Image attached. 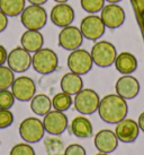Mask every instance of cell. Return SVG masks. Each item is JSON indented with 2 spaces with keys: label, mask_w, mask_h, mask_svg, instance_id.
Returning a JSON list of instances; mask_svg holds the SVG:
<instances>
[{
  "label": "cell",
  "mask_w": 144,
  "mask_h": 155,
  "mask_svg": "<svg viewBox=\"0 0 144 155\" xmlns=\"http://www.w3.org/2000/svg\"><path fill=\"white\" fill-rule=\"evenodd\" d=\"M105 1H107L108 4H118L122 0H105Z\"/></svg>",
  "instance_id": "d590c367"
},
{
  "label": "cell",
  "mask_w": 144,
  "mask_h": 155,
  "mask_svg": "<svg viewBox=\"0 0 144 155\" xmlns=\"http://www.w3.org/2000/svg\"><path fill=\"white\" fill-rule=\"evenodd\" d=\"M21 47L28 52H36L43 48L44 36L39 31L26 30L20 38Z\"/></svg>",
  "instance_id": "d6986e66"
},
{
  "label": "cell",
  "mask_w": 144,
  "mask_h": 155,
  "mask_svg": "<svg viewBox=\"0 0 144 155\" xmlns=\"http://www.w3.org/2000/svg\"><path fill=\"white\" fill-rule=\"evenodd\" d=\"M63 155H87V152L80 144H71L64 148Z\"/></svg>",
  "instance_id": "4dcf8cb0"
},
{
  "label": "cell",
  "mask_w": 144,
  "mask_h": 155,
  "mask_svg": "<svg viewBox=\"0 0 144 155\" xmlns=\"http://www.w3.org/2000/svg\"><path fill=\"white\" fill-rule=\"evenodd\" d=\"M95 155H109V154H107V153H102V152H98L97 154H95Z\"/></svg>",
  "instance_id": "74e56055"
},
{
  "label": "cell",
  "mask_w": 144,
  "mask_h": 155,
  "mask_svg": "<svg viewBox=\"0 0 144 155\" xmlns=\"http://www.w3.org/2000/svg\"><path fill=\"white\" fill-rule=\"evenodd\" d=\"M15 96L8 90H0V109H11L15 104Z\"/></svg>",
  "instance_id": "f1b7e54d"
},
{
  "label": "cell",
  "mask_w": 144,
  "mask_h": 155,
  "mask_svg": "<svg viewBox=\"0 0 144 155\" xmlns=\"http://www.w3.org/2000/svg\"><path fill=\"white\" fill-rule=\"evenodd\" d=\"M18 133L25 143L35 144L41 142L44 138L45 129L42 120H39L36 117H28L20 122Z\"/></svg>",
  "instance_id": "8992f818"
},
{
  "label": "cell",
  "mask_w": 144,
  "mask_h": 155,
  "mask_svg": "<svg viewBox=\"0 0 144 155\" xmlns=\"http://www.w3.org/2000/svg\"><path fill=\"white\" fill-rule=\"evenodd\" d=\"M79 28L85 39L89 41H98L105 34L106 26L102 23L100 16H97L96 14H89L81 19Z\"/></svg>",
  "instance_id": "ba28073f"
},
{
  "label": "cell",
  "mask_w": 144,
  "mask_h": 155,
  "mask_svg": "<svg viewBox=\"0 0 144 155\" xmlns=\"http://www.w3.org/2000/svg\"><path fill=\"white\" fill-rule=\"evenodd\" d=\"M115 134L119 142L130 144L134 143L137 139L140 134V127L135 120L125 118L122 121H119L118 124H116Z\"/></svg>",
  "instance_id": "9a60e30c"
},
{
  "label": "cell",
  "mask_w": 144,
  "mask_h": 155,
  "mask_svg": "<svg viewBox=\"0 0 144 155\" xmlns=\"http://www.w3.org/2000/svg\"><path fill=\"white\" fill-rule=\"evenodd\" d=\"M14 114L10 109H0V129H6L13 125Z\"/></svg>",
  "instance_id": "f546056e"
},
{
  "label": "cell",
  "mask_w": 144,
  "mask_h": 155,
  "mask_svg": "<svg viewBox=\"0 0 144 155\" xmlns=\"http://www.w3.org/2000/svg\"><path fill=\"white\" fill-rule=\"evenodd\" d=\"M141 90L140 82L132 75H123L115 84L116 94L125 100H133L139 95Z\"/></svg>",
  "instance_id": "5bb4252c"
},
{
  "label": "cell",
  "mask_w": 144,
  "mask_h": 155,
  "mask_svg": "<svg viewBox=\"0 0 144 155\" xmlns=\"http://www.w3.org/2000/svg\"><path fill=\"white\" fill-rule=\"evenodd\" d=\"M72 104H73L72 96L64 92L56 93L52 99V108L61 112H65L67 110H69Z\"/></svg>",
  "instance_id": "cb8c5ba5"
},
{
  "label": "cell",
  "mask_w": 144,
  "mask_h": 155,
  "mask_svg": "<svg viewBox=\"0 0 144 155\" xmlns=\"http://www.w3.org/2000/svg\"><path fill=\"white\" fill-rule=\"evenodd\" d=\"M67 64H68V68L70 69V71L82 76V75L88 74L92 69L93 61L89 51L79 48L73 51H70Z\"/></svg>",
  "instance_id": "52a82bcc"
},
{
  "label": "cell",
  "mask_w": 144,
  "mask_h": 155,
  "mask_svg": "<svg viewBox=\"0 0 144 155\" xmlns=\"http://www.w3.org/2000/svg\"><path fill=\"white\" fill-rule=\"evenodd\" d=\"M44 146L47 155H63L64 148H65L63 142L60 138L52 135L51 137H46L44 139Z\"/></svg>",
  "instance_id": "d4e9b609"
},
{
  "label": "cell",
  "mask_w": 144,
  "mask_h": 155,
  "mask_svg": "<svg viewBox=\"0 0 144 155\" xmlns=\"http://www.w3.org/2000/svg\"><path fill=\"white\" fill-rule=\"evenodd\" d=\"M118 138L115 131L110 129H102L95 135L93 144L98 152L110 154L118 147Z\"/></svg>",
  "instance_id": "2e32d148"
},
{
  "label": "cell",
  "mask_w": 144,
  "mask_h": 155,
  "mask_svg": "<svg viewBox=\"0 0 144 155\" xmlns=\"http://www.w3.org/2000/svg\"><path fill=\"white\" fill-rule=\"evenodd\" d=\"M50 18L54 25L63 28L72 25L74 21V10L68 4H56L52 8Z\"/></svg>",
  "instance_id": "e0dca14e"
},
{
  "label": "cell",
  "mask_w": 144,
  "mask_h": 155,
  "mask_svg": "<svg viewBox=\"0 0 144 155\" xmlns=\"http://www.w3.org/2000/svg\"><path fill=\"white\" fill-rule=\"evenodd\" d=\"M125 10L118 4L105 5L100 12V18L106 27L115 30L123 25L125 22Z\"/></svg>",
  "instance_id": "4fadbf2b"
},
{
  "label": "cell",
  "mask_w": 144,
  "mask_h": 155,
  "mask_svg": "<svg viewBox=\"0 0 144 155\" xmlns=\"http://www.w3.org/2000/svg\"><path fill=\"white\" fill-rule=\"evenodd\" d=\"M52 100L46 94H35L30 100V110L36 116L44 117L51 111Z\"/></svg>",
  "instance_id": "7402d4cb"
},
{
  "label": "cell",
  "mask_w": 144,
  "mask_h": 155,
  "mask_svg": "<svg viewBox=\"0 0 144 155\" xmlns=\"http://www.w3.org/2000/svg\"><path fill=\"white\" fill-rule=\"evenodd\" d=\"M32 66L41 75H50L59 66V57L50 48H42L32 56Z\"/></svg>",
  "instance_id": "7a4b0ae2"
},
{
  "label": "cell",
  "mask_w": 144,
  "mask_h": 155,
  "mask_svg": "<svg viewBox=\"0 0 144 155\" xmlns=\"http://www.w3.org/2000/svg\"><path fill=\"white\" fill-rule=\"evenodd\" d=\"M7 26H8V16L5 15L0 10V33H2L4 31H6Z\"/></svg>",
  "instance_id": "1f68e13d"
},
{
  "label": "cell",
  "mask_w": 144,
  "mask_h": 155,
  "mask_svg": "<svg viewBox=\"0 0 144 155\" xmlns=\"http://www.w3.org/2000/svg\"><path fill=\"white\" fill-rule=\"evenodd\" d=\"M97 112L104 122L116 125L126 118L128 105L126 100L118 94H108L100 99Z\"/></svg>",
  "instance_id": "6da1fadb"
},
{
  "label": "cell",
  "mask_w": 144,
  "mask_h": 155,
  "mask_svg": "<svg viewBox=\"0 0 144 155\" xmlns=\"http://www.w3.org/2000/svg\"><path fill=\"white\" fill-rule=\"evenodd\" d=\"M55 2H58V4H67L69 0H54Z\"/></svg>",
  "instance_id": "8d00e7d4"
},
{
  "label": "cell",
  "mask_w": 144,
  "mask_h": 155,
  "mask_svg": "<svg viewBox=\"0 0 144 155\" xmlns=\"http://www.w3.org/2000/svg\"><path fill=\"white\" fill-rule=\"evenodd\" d=\"M100 97L98 93L91 88H82L73 99L74 109L82 116H90L97 112Z\"/></svg>",
  "instance_id": "5b68a950"
},
{
  "label": "cell",
  "mask_w": 144,
  "mask_h": 155,
  "mask_svg": "<svg viewBox=\"0 0 144 155\" xmlns=\"http://www.w3.org/2000/svg\"><path fill=\"white\" fill-rule=\"evenodd\" d=\"M137 124H139V127H140V130H142L144 133V111L142 112L139 117V120H137Z\"/></svg>",
  "instance_id": "836d02e7"
},
{
  "label": "cell",
  "mask_w": 144,
  "mask_h": 155,
  "mask_svg": "<svg viewBox=\"0 0 144 155\" xmlns=\"http://www.w3.org/2000/svg\"><path fill=\"white\" fill-rule=\"evenodd\" d=\"M43 125H44L45 133L52 136H60L67 130L69 126V120L64 112L51 110L44 116Z\"/></svg>",
  "instance_id": "9c48e42d"
},
{
  "label": "cell",
  "mask_w": 144,
  "mask_h": 155,
  "mask_svg": "<svg viewBox=\"0 0 144 155\" xmlns=\"http://www.w3.org/2000/svg\"><path fill=\"white\" fill-rule=\"evenodd\" d=\"M10 88L15 99L20 102H28L36 94V84L32 78L27 76L15 78Z\"/></svg>",
  "instance_id": "7c38bea8"
},
{
  "label": "cell",
  "mask_w": 144,
  "mask_h": 155,
  "mask_svg": "<svg viewBox=\"0 0 144 155\" xmlns=\"http://www.w3.org/2000/svg\"><path fill=\"white\" fill-rule=\"evenodd\" d=\"M9 155H36L35 150L28 143H18L11 147Z\"/></svg>",
  "instance_id": "83f0119b"
},
{
  "label": "cell",
  "mask_w": 144,
  "mask_h": 155,
  "mask_svg": "<svg viewBox=\"0 0 144 155\" xmlns=\"http://www.w3.org/2000/svg\"><path fill=\"white\" fill-rule=\"evenodd\" d=\"M60 87H61L62 92L68 93L72 96V95L79 93L83 88V81L80 75L69 71V73L64 74L63 77L61 78Z\"/></svg>",
  "instance_id": "ffe728a7"
},
{
  "label": "cell",
  "mask_w": 144,
  "mask_h": 155,
  "mask_svg": "<svg viewBox=\"0 0 144 155\" xmlns=\"http://www.w3.org/2000/svg\"><path fill=\"white\" fill-rule=\"evenodd\" d=\"M7 57H8V51L4 45L0 44V66H4L7 62Z\"/></svg>",
  "instance_id": "d6a6232c"
},
{
  "label": "cell",
  "mask_w": 144,
  "mask_h": 155,
  "mask_svg": "<svg viewBox=\"0 0 144 155\" xmlns=\"http://www.w3.org/2000/svg\"><path fill=\"white\" fill-rule=\"evenodd\" d=\"M26 7V0H0V10L8 17L20 16Z\"/></svg>",
  "instance_id": "603a6c76"
},
{
  "label": "cell",
  "mask_w": 144,
  "mask_h": 155,
  "mask_svg": "<svg viewBox=\"0 0 144 155\" xmlns=\"http://www.w3.org/2000/svg\"><path fill=\"white\" fill-rule=\"evenodd\" d=\"M15 78V73L8 66H0V90L10 88Z\"/></svg>",
  "instance_id": "484cf974"
},
{
  "label": "cell",
  "mask_w": 144,
  "mask_h": 155,
  "mask_svg": "<svg viewBox=\"0 0 144 155\" xmlns=\"http://www.w3.org/2000/svg\"><path fill=\"white\" fill-rule=\"evenodd\" d=\"M105 2V0H80L82 9L88 14H97L102 12Z\"/></svg>",
  "instance_id": "4316f807"
},
{
  "label": "cell",
  "mask_w": 144,
  "mask_h": 155,
  "mask_svg": "<svg viewBox=\"0 0 144 155\" xmlns=\"http://www.w3.org/2000/svg\"><path fill=\"white\" fill-rule=\"evenodd\" d=\"M114 65L116 70L122 75H131L137 68V59L131 52H122L117 54Z\"/></svg>",
  "instance_id": "44dd1931"
},
{
  "label": "cell",
  "mask_w": 144,
  "mask_h": 155,
  "mask_svg": "<svg viewBox=\"0 0 144 155\" xmlns=\"http://www.w3.org/2000/svg\"><path fill=\"white\" fill-rule=\"evenodd\" d=\"M70 130L77 138L86 139L93 135V128L91 121L85 116H78L73 118L70 124Z\"/></svg>",
  "instance_id": "ac0fdd59"
},
{
  "label": "cell",
  "mask_w": 144,
  "mask_h": 155,
  "mask_svg": "<svg viewBox=\"0 0 144 155\" xmlns=\"http://www.w3.org/2000/svg\"><path fill=\"white\" fill-rule=\"evenodd\" d=\"M90 54L93 65L100 68H108L114 65L115 59L117 57V50L109 41H98L91 48Z\"/></svg>",
  "instance_id": "3957f363"
},
{
  "label": "cell",
  "mask_w": 144,
  "mask_h": 155,
  "mask_svg": "<svg viewBox=\"0 0 144 155\" xmlns=\"http://www.w3.org/2000/svg\"><path fill=\"white\" fill-rule=\"evenodd\" d=\"M7 65L14 73H25L32 66V56L30 52L25 50L23 47L14 48L8 53Z\"/></svg>",
  "instance_id": "30bf717a"
},
{
  "label": "cell",
  "mask_w": 144,
  "mask_h": 155,
  "mask_svg": "<svg viewBox=\"0 0 144 155\" xmlns=\"http://www.w3.org/2000/svg\"><path fill=\"white\" fill-rule=\"evenodd\" d=\"M83 35L79 27L73 25H69L63 27L59 33V45L67 51H73L79 49L83 42Z\"/></svg>",
  "instance_id": "8fae6325"
},
{
  "label": "cell",
  "mask_w": 144,
  "mask_h": 155,
  "mask_svg": "<svg viewBox=\"0 0 144 155\" xmlns=\"http://www.w3.org/2000/svg\"><path fill=\"white\" fill-rule=\"evenodd\" d=\"M47 13L45 8L38 5H30L20 14V22L26 30L41 31L47 23Z\"/></svg>",
  "instance_id": "277c9868"
},
{
  "label": "cell",
  "mask_w": 144,
  "mask_h": 155,
  "mask_svg": "<svg viewBox=\"0 0 144 155\" xmlns=\"http://www.w3.org/2000/svg\"><path fill=\"white\" fill-rule=\"evenodd\" d=\"M30 5H38V6H43L49 1V0H27Z\"/></svg>",
  "instance_id": "e575fe53"
}]
</instances>
